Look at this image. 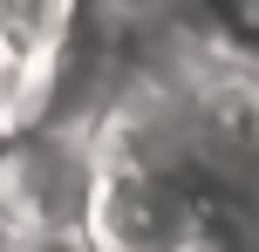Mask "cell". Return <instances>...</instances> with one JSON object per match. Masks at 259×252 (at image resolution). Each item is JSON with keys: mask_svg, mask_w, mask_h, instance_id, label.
I'll return each instance as SVG.
<instances>
[{"mask_svg": "<svg viewBox=\"0 0 259 252\" xmlns=\"http://www.w3.org/2000/svg\"><path fill=\"white\" fill-rule=\"evenodd\" d=\"M96 205L89 130H21L0 150V232L7 239H82Z\"/></svg>", "mask_w": 259, "mask_h": 252, "instance_id": "obj_1", "label": "cell"}]
</instances>
